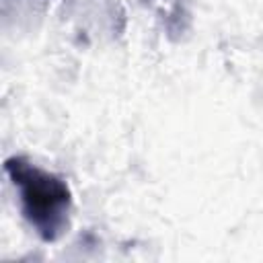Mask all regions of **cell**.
<instances>
[{
    "label": "cell",
    "mask_w": 263,
    "mask_h": 263,
    "mask_svg": "<svg viewBox=\"0 0 263 263\" xmlns=\"http://www.w3.org/2000/svg\"><path fill=\"white\" fill-rule=\"evenodd\" d=\"M4 168L21 191V208L29 224L43 240L60 238L68 228L72 208L66 183L25 158H8Z\"/></svg>",
    "instance_id": "6da1fadb"
}]
</instances>
